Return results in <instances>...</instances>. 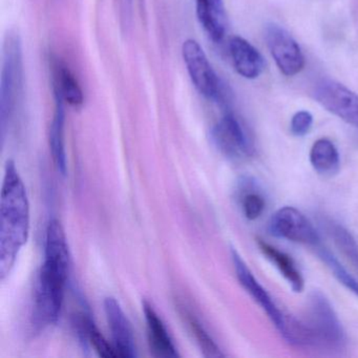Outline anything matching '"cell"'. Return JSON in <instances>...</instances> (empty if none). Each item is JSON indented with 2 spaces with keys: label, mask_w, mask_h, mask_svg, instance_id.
<instances>
[{
  "label": "cell",
  "mask_w": 358,
  "mask_h": 358,
  "mask_svg": "<svg viewBox=\"0 0 358 358\" xmlns=\"http://www.w3.org/2000/svg\"><path fill=\"white\" fill-rule=\"evenodd\" d=\"M70 268L66 232L58 220H52L45 234V262L41 268L33 308V326L37 330L57 322L64 305Z\"/></svg>",
  "instance_id": "cell-1"
},
{
  "label": "cell",
  "mask_w": 358,
  "mask_h": 358,
  "mask_svg": "<svg viewBox=\"0 0 358 358\" xmlns=\"http://www.w3.org/2000/svg\"><path fill=\"white\" fill-rule=\"evenodd\" d=\"M0 274L11 271L30 232V205L24 182L13 161L6 167L0 203Z\"/></svg>",
  "instance_id": "cell-2"
},
{
  "label": "cell",
  "mask_w": 358,
  "mask_h": 358,
  "mask_svg": "<svg viewBox=\"0 0 358 358\" xmlns=\"http://www.w3.org/2000/svg\"><path fill=\"white\" fill-rule=\"evenodd\" d=\"M24 90V55L22 39L15 31H9L3 45V64L0 79V119L1 131L15 114Z\"/></svg>",
  "instance_id": "cell-3"
},
{
  "label": "cell",
  "mask_w": 358,
  "mask_h": 358,
  "mask_svg": "<svg viewBox=\"0 0 358 358\" xmlns=\"http://www.w3.org/2000/svg\"><path fill=\"white\" fill-rule=\"evenodd\" d=\"M303 320L311 331L314 347L341 351L347 345V336L336 312L320 291L310 294L307 316Z\"/></svg>",
  "instance_id": "cell-4"
},
{
  "label": "cell",
  "mask_w": 358,
  "mask_h": 358,
  "mask_svg": "<svg viewBox=\"0 0 358 358\" xmlns=\"http://www.w3.org/2000/svg\"><path fill=\"white\" fill-rule=\"evenodd\" d=\"M215 148L232 161H242L253 154V145L241 121L231 113H226L211 129Z\"/></svg>",
  "instance_id": "cell-5"
},
{
  "label": "cell",
  "mask_w": 358,
  "mask_h": 358,
  "mask_svg": "<svg viewBox=\"0 0 358 358\" xmlns=\"http://www.w3.org/2000/svg\"><path fill=\"white\" fill-rule=\"evenodd\" d=\"M182 56L190 79L199 93L207 99H219L221 96L219 77L198 41L194 39L184 41Z\"/></svg>",
  "instance_id": "cell-6"
},
{
  "label": "cell",
  "mask_w": 358,
  "mask_h": 358,
  "mask_svg": "<svg viewBox=\"0 0 358 358\" xmlns=\"http://www.w3.org/2000/svg\"><path fill=\"white\" fill-rule=\"evenodd\" d=\"M272 236L290 242L317 247L320 238L311 222L294 207L285 206L278 209L269 222Z\"/></svg>",
  "instance_id": "cell-7"
},
{
  "label": "cell",
  "mask_w": 358,
  "mask_h": 358,
  "mask_svg": "<svg viewBox=\"0 0 358 358\" xmlns=\"http://www.w3.org/2000/svg\"><path fill=\"white\" fill-rule=\"evenodd\" d=\"M266 41L278 70L285 76L293 77L303 71V51L288 31L278 24H269L266 28Z\"/></svg>",
  "instance_id": "cell-8"
},
{
  "label": "cell",
  "mask_w": 358,
  "mask_h": 358,
  "mask_svg": "<svg viewBox=\"0 0 358 358\" xmlns=\"http://www.w3.org/2000/svg\"><path fill=\"white\" fill-rule=\"evenodd\" d=\"M316 101L331 114L358 129V95L345 85L324 80L314 91Z\"/></svg>",
  "instance_id": "cell-9"
},
{
  "label": "cell",
  "mask_w": 358,
  "mask_h": 358,
  "mask_svg": "<svg viewBox=\"0 0 358 358\" xmlns=\"http://www.w3.org/2000/svg\"><path fill=\"white\" fill-rule=\"evenodd\" d=\"M231 259L236 278H238L241 286L252 297L253 301L263 309V311L267 314L272 324H274V327L280 333V331L284 328L287 313H285L276 305L271 295L259 284V280L253 275L252 272L249 269L244 259L238 255V251L234 250V249L231 250Z\"/></svg>",
  "instance_id": "cell-10"
},
{
  "label": "cell",
  "mask_w": 358,
  "mask_h": 358,
  "mask_svg": "<svg viewBox=\"0 0 358 358\" xmlns=\"http://www.w3.org/2000/svg\"><path fill=\"white\" fill-rule=\"evenodd\" d=\"M104 310L114 341L113 345L116 349L118 357H136L137 349L133 330L120 303L115 297H106L104 301Z\"/></svg>",
  "instance_id": "cell-11"
},
{
  "label": "cell",
  "mask_w": 358,
  "mask_h": 358,
  "mask_svg": "<svg viewBox=\"0 0 358 358\" xmlns=\"http://www.w3.org/2000/svg\"><path fill=\"white\" fill-rule=\"evenodd\" d=\"M229 53L234 69L244 78L255 79L263 73L265 62L261 53L243 37L230 39Z\"/></svg>",
  "instance_id": "cell-12"
},
{
  "label": "cell",
  "mask_w": 358,
  "mask_h": 358,
  "mask_svg": "<svg viewBox=\"0 0 358 358\" xmlns=\"http://www.w3.org/2000/svg\"><path fill=\"white\" fill-rule=\"evenodd\" d=\"M143 312L148 324V343L150 351L157 357H178L177 348L165 327L164 322L152 307V303L144 301Z\"/></svg>",
  "instance_id": "cell-13"
},
{
  "label": "cell",
  "mask_w": 358,
  "mask_h": 358,
  "mask_svg": "<svg viewBox=\"0 0 358 358\" xmlns=\"http://www.w3.org/2000/svg\"><path fill=\"white\" fill-rule=\"evenodd\" d=\"M196 12L201 26L211 41L220 43L227 29L223 0H196Z\"/></svg>",
  "instance_id": "cell-14"
},
{
  "label": "cell",
  "mask_w": 358,
  "mask_h": 358,
  "mask_svg": "<svg viewBox=\"0 0 358 358\" xmlns=\"http://www.w3.org/2000/svg\"><path fill=\"white\" fill-rule=\"evenodd\" d=\"M54 94L59 96L69 106L79 108L85 102V95L75 75L64 62L58 58L52 59Z\"/></svg>",
  "instance_id": "cell-15"
},
{
  "label": "cell",
  "mask_w": 358,
  "mask_h": 358,
  "mask_svg": "<svg viewBox=\"0 0 358 358\" xmlns=\"http://www.w3.org/2000/svg\"><path fill=\"white\" fill-rule=\"evenodd\" d=\"M257 246L264 257H267L275 266L276 269L287 280L293 292H303L305 288V280L292 257L262 238H257Z\"/></svg>",
  "instance_id": "cell-16"
},
{
  "label": "cell",
  "mask_w": 358,
  "mask_h": 358,
  "mask_svg": "<svg viewBox=\"0 0 358 358\" xmlns=\"http://www.w3.org/2000/svg\"><path fill=\"white\" fill-rule=\"evenodd\" d=\"M320 225L324 228L326 234L330 236L341 257L358 274V242L353 234L341 224L333 220L324 219L320 221Z\"/></svg>",
  "instance_id": "cell-17"
},
{
  "label": "cell",
  "mask_w": 358,
  "mask_h": 358,
  "mask_svg": "<svg viewBox=\"0 0 358 358\" xmlns=\"http://www.w3.org/2000/svg\"><path fill=\"white\" fill-rule=\"evenodd\" d=\"M310 163L322 177H333L341 169V159L336 146L329 139H318L310 150Z\"/></svg>",
  "instance_id": "cell-18"
},
{
  "label": "cell",
  "mask_w": 358,
  "mask_h": 358,
  "mask_svg": "<svg viewBox=\"0 0 358 358\" xmlns=\"http://www.w3.org/2000/svg\"><path fill=\"white\" fill-rule=\"evenodd\" d=\"M56 106L50 129V148L54 162L62 175L66 173V142H64V100L55 95Z\"/></svg>",
  "instance_id": "cell-19"
},
{
  "label": "cell",
  "mask_w": 358,
  "mask_h": 358,
  "mask_svg": "<svg viewBox=\"0 0 358 358\" xmlns=\"http://www.w3.org/2000/svg\"><path fill=\"white\" fill-rule=\"evenodd\" d=\"M314 249H315L316 255L326 264L327 267L331 270L333 275L338 280V282H341L345 288L349 289L356 296H358V280H356L354 276H352L351 274L341 266V264L335 259L334 255H333L330 251L327 250L322 244L318 245V246L315 247Z\"/></svg>",
  "instance_id": "cell-20"
},
{
  "label": "cell",
  "mask_w": 358,
  "mask_h": 358,
  "mask_svg": "<svg viewBox=\"0 0 358 358\" xmlns=\"http://www.w3.org/2000/svg\"><path fill=\"white\" fill-rule=\"evenodd\" d=\"M80 322L83 324V331L85 332V336L89 338L90 343L100 356L106 358L118 357L114 345L106 341V337L98 330L92 318L87 317V315L85 314V317L81 320Z\"/></svg>",
  "instance_id": "cell-21"
},
{
  "label": "cell",
  "mask_w": 358,
  "mask_h": 358,
  "mask_svg": "<svg viewBox=\"0 0 358 358\" xmlns=\"http://www.w3.org/2000/svg\"><path fill=\"white\" fill-rule=\"evenodd\" d=\"M186 318H187L188 326H189L192 334L196 337L204 355L207 357H222V356H224L219 345L215 343V341H213V337L209 335L203 324L189 312L186 313Z\"/></svg>",
  "instance_id": "cell-22"
},
{
  "label": "cell",
  "mask_w": 358,
  "mask_h": 358,
  "mask_svg": "<svg viewBox=\"0 0 358 358\" xmlns=\"http://www.w3.org/2000/svg\"><path fill=\"white\" fill-rule=\"evenodd\" d=\"M241 196V206L245 217L249 221H255L263 215L266 208V201L259 192L248 187Z\"/></svg>",
  "instance_id": "cell-23"
},
{
  "label": "cell",
  "mask_w": 358,
  "mask_h": 358,
  "mask_svg": "<svg viewBox=\"0 0 358 358\" xmlns=\"http://www.w3.org/2000/svg\"><path fill=\"white\" fill-rule=\"evenodd\" d=\"M313 124V117L307 110L297 112L291 119V133L296 137H303L309 133Z\"/></svg>",
  "instance_id": "cell-24"
},
{
  "label": "cell",
  "mask_w": 358,
  "mask_h": 358,
  "mask_svg": "<svg viewBox=\"0 0 358 358\" xmlns=\"http://www.w3.org/2000/svg\"><path fill=\"white\" fill-rule=\"evenodd\" d=\"M123 3V12L125 14V18L129 20V14L131 11V0H122Z\"/></svg>",
  "instance_id": "cell-25"
}]
</instances>
